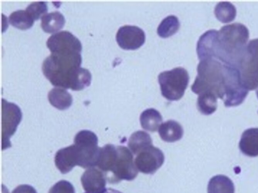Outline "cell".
I'll return each instance as SVG.
<instances>
[{
	"label": "cell",
	"instance_id": "obj_1",
	"mask_svg": "<svg viewBox=\"0 0 258 193\" xmlns=\"http://www.w3.org/2000/svg\"><path fill=\"white\" fill-rule=\"evenodd\" d=\"M249 30L241 23L226 25L218 31L213 58L238 68L245 53Z\"/></svg>",
	"mask_w": 258,
	"mask_h": 193
},
{
	"label": "cell",
	"instance_id": "obj_2",
	"mask_svg": "<svg viewBox=\"0 0 258 193\" xmlns=\"http://www.w3.org/2000/svg\"><path fill=\"white\" fill-rule=\"evenodd\" d=\"M82 61L79 52L51 53L44 60L42 71L53 86L70 89L71 79Z\"/></svg>",
	"mask_w": 258,
	"mask_h": 193
},
{
	"label": "cell",
	"instance_id": "obj_3",
	"mask_svg": "<svg viewBox=\"0 0 258 193\" xmlns=\"http://www.w3.org/2000/svg\"><path fill=\"white\" fill-rule=\"evenodd\" d=\"M227 64L213 58L200 60L198 75L191 86V90L199 95L204 92L214 94L223 100L226 82Z\"/></svg>",
	"mask_w": 258,
	"mask_h": 193
},
{
	"label": "cell",
	"instance_id": "obj_4",
	"mask_svg": "<svg viewBox=\"0 0 258 193\" xmlns=\"http://www.w3.org/2000/svg\"><path fill=\"white\" fill-rule=\"evenodd\" d=\"M158 79L162 96L169 101H177L183 96L189 77L185 69L177 67L161 73Z\"/></svg>",
	"mask_w": 258,
	"mask_h": 193
},
{
	"label": "cell",
	"instance_id": "obj_5",
	"mask_svg": "<svg viewBox=\"0 0 258 193\" xmlns=\"http://www.w3.org/2000/svg\"><path fill=\"white\" fill-rule=\"evenodd\" d=\"M78 153V165L89 168L96 166L100 147L98 146V138L92 132L82 130L74 138Z\"/></svg>",
	"mask_w": 258,
	"mask_h": 193
},
{
	"label": "cell",
	"instance_id": "obj_6",
	"mask_svg": "<svg viewBox=\"0 0 258 193\" xmlns=\"http://www.w3.org/2000/svg\"><path fill=\"white\" fill-rule=\"evenodd\" d=\"M117 155L113 168L106 176L110 183H116L122 180L131 181L138 174V170L131 150L123 146H116Z\"/></svg>",
	"mask_w": 258,
	"mask_h": 193
},
{
	"label": "cell",
	"instance_id": "obj_7",
	"mask_svg": "<svg viewBox=\"0 0 258 193\" xmlns=\"http://www.w3.org/2000/svg\"><path fill=\"white\" fill-rule=\"evenodd\" d=\"M2 150L11 147V137L15 134L21 121L22 113L16 104L2 99Z\"/></svg>",
	"mask_w": 258,
	"mask_h": 193
},
{
	"label": "cell",
	"instance_id": "obj_8",
	"mask_svg": "<svg viewBox=\"0 0 258 193\" xmlns=\"http://www.w3.org/2000/svg\"><path fill=\"white\" fill-rule=\"evenodd\" d=\"M134 161L139 171L152 174L163 165L164 155L160 149L151 145L140 152Z\"/></svg>",
	"mask_w": 258,
	"mask_h": 193
},
{
	"label": "cell",
	"instance_id": "obj_9",
	"mask_svg": "<svg viewBox=\"0 0 258 193\" xmlns=\"http://www.w3.org/2000/svg\"><path fill=\"white\" fill-rule=\"evenodd\" d=\"M51 53L79 52L82 49L81 42L68 31H61L52 34L46 41Z\"/></svg>",
	"mask_w": 258,
	"mask_h": 193
},
{
	"label": "cell",
	"instance_id": "obj_10",
	"mask_svg": "<svg viewBox=\"0 0 258 193\" xmlns=\"http://www.w3.org/2000/svg\"><path fill=\"white\" fill-rule=\"evenodd\" d=\"M145 39L144 31L136 26H121L116 35L118 45L125 50H135L140 48L144 43Z\"/></svg>",
	"mask_w": 258,
	"mask_h": 193
},
{
	"label": "cell",
	"instance_id": "obj_11",
	"mask_svg": "<svg viewBox=\"0 0 258 193\" xmlns=\"http://www.w3.org/2000/svg\"><path fill=\"white\" fill-rule=\"evenodd\" d=\"M106 177L99 168H88L82 174L81 182L87 193H101L106 189Z\"/></svg>",
	"mask_w": 258,
	"mask_h": 193
},
{
	"label": "cell",
	"instance_id": "obj_12",
	"mask_svg": "<svg viewBox=\"0 0 258 193\" xmlns=\"http://www.w3.org/2000/svg\"><path fill=\"white\" fill-rule=\"evenodd\" d=\"M78 153L75 144L62 148L55 155L54 162L56 167L62 174L69 172L78 165Z\"/></svg>",
	"mask_w": 258,
	"mask_h": 193
},
{
	"label": "cell",
	"instance_id": "obj_13",
	"mask_svg": "<svg viewBox=\"0 0 258 193\" xmlns=\"http://www.w3.org/2000/svg\"><path fill=\"white\" fill-rule=\"evenodd\" d=\"M117 155L116 146L112 144L100 148L96 166L105 173L106 177L112 170Z\"/></svg>",
	"mask_w": 258,
	"mask_h": 193
},
{
	"label": "cell",
	"instance_id": "obj_14",
	"mask_svg": "<svg viewBox=\"0 0 258 193\" xmlns=\"http://www.w3.org/2000/svg\"><path fill=\"white\" fill-rule=\"evenodd\" d=\"M239 148L241 152L246 156H258V128H250L244 131L239 143Z\"/></svg>",
	"mask_w": 258,
	"mask_h": 193
},
{
	"label": "cell",
	"instance_id": "obj_15",
	"mask_svg": "<svg viewBox=\"0 0 258 193\" xmlns=\"http://www.w3.org/2000/svg\"><path fill=\"white\" fill-rule=\"evenodd\" d=\"M161 139L166 142L173 143L180 140L183 134L181 124L174 120H169L162 123L158 128Z\"/></svg>",
	"mask_w": 258,
	"mask_h": 193
},
{
	"label": "cell",
	"instance_id": "obj_16",
	"mask_svg": "<svg viewBox=\"0 0 258 193\" xmlns=\"http://www.w3.org/2000/svg\"><path fill=\"white\" fill-rule=\"evenodd\" d=\"M48 99L53 107L59 110L69 108L73 102L72 96L65 89L55 87L48 93Z\"/></svg>",
	"mask_w": 258,
	"mask_h": 193
},
{
	"label": "cell",
	"instance_id": "obj_17",
	"mask_svg": "<svg viewBox=\"0 0 258 193\" xmlns=\"http://www.w3.org/2000/svg\"><path fill=\"white\" fill-rule=\"evenodd\" d=\"M65 23L63 15L58 11L46 14L41 18V27L46 33H54L61 29Z\"/></svg>",
	"mask_w": 258,
	"mask_h": 193
},
{
	"label": "cell",
	"instance_id": "obj_18",
	"mask_svg": "<svg viewBox=\"0 0 258 193\" xmlns=\"http://www.w3.org/2000/svg\"><path fill=\"white\" fill-rule=\"evenodd\" d=\"M232 181L224 175H217L209 180L208 193H234Z\"/></svg>",
	"mask_w": 258,
	"mask_h": 193
},
{
	"label": "cell",
	"instance_id": "obj_19",
	"mask_svg": "<svg viewBox=\"0 0 258 193\" xmlns=\"http://www.w3.org/2000/svg\"><path fill=\"white\" fill-rule=\"evenodd\" d=\"M140 120L143 129L154 132L157 131L162 123V117L158 110L154 108H149L141 114Z\"/></svg>",
	"mask_w": 258,
	"mask_h": 193
},
{
	"label": "cell",
	"instance_id": "obj_20",
	"mask_svg": "<svg viewBox=\"0 0 258 193\" xmlns=\"http://www.w3.org/2000/svg\"><path fill=\"white\" fill-rule=\"evenodd\" d=\"M151 145H153L152 140L150 135L143 131L134 133L128 142V148L135 155H137L142 150Z\"/></svg>",
	"mask_w": 258,
	"mask_h": 193
},
{
	"label": "cell",
	"instance_id": "obj_21",
	"mask_svg": "<svg viewBox=\"0 0 258 193\" xmlns=\"http://www.w3.org/2000/svg\"><path fill=\"white\" fill-rule=\"evenodd\" d=\"M217 97L213 93L204 92L199 95L197 107L203 114L208 115L214 113L217 108Z\"/></svg>",
	"mask_w": 258,
	"mask_h": 193
},
{
	"label": "cell",
	"instance_id": "obj_22",
	"mask_svg": "<svg viewBox=\"0 0 258 193\" xmlns=\"http://www.w3.org/2000/svg\"><path fill=\"white\" fill-rule=\"evenodd\" d=\"M214 14L217 19L224 23L232 21L236 17L235 7L229 2H221L216 5Z\"/></svg>",
	"mask_w": 258,
	"mask_h": 193
},
{
	"label": "cell",
	"instance_id": "obj_23",
	"mask_svg": "<svg viewBox=\"0 0 258 193\" xmlns=\"http://www.w3.org/2000/svg\"><path fill=\"white\" fill-rule=\"evenodd\" d=\"M92 75L90 71L83 68L79 67L73 76L70 84V89L80 91L90 86Z\"/></svg>",
	"mask_w": 258,
	"mask_h": 193
},
{
	"label": "cell",
	"instance_id": "obj_24",
	"mask_svg": "<svg viewBox=\"0 0 258 193\" xmlns=\"http://www.w3.org/2000/svg\"><path fill=\"white\" fill-rule=\"evenodd\" d=\"M10 23L14 27L21 30H27L33 25L34 21L26 10H17L9 16Z\"/></svg>",
	"mask_w": 258,
	"mask_h": 193
},
{
	"label": "cell",
	"instance_id": "obj_25",
	"mask_svg": "<svg viewBox=\"0 0 258 193\" xmlns=\"http://www.w3.org/2000/svg\"><path fill=\"white\" fill-rule=\"evenodd\" d=\"M178 19L174 15L165 18L159 25L157 33L162 38H167L174 34L179 29Z\"/></svg>",
	"mask_w": 258,
	"mask_h": 193
},
{
	"label": "cell",
	"instance_id": "obj_26",
	"mask_svg": "<svg viewBox=\"0 0 258 193\" xmlns=\"http://www.w3.org/2000/svg\"><path fill=\"white\" fill-rule=\"evenodd\" d=\"M25 10L34 21L37 20L47 13L46 2L43 1L33 2L28 5Z\"/></svg>",
	"mask_w": 258,
	"mask_h": 193
},
{
	"label": "cell",
	"instance_id": "obj_27",
	"mask_svg": "<svg viewBox=\"0 0 258 193\" xmlns=\"http://www.w3.org/2000/svg\"><path fill=\"white\" fill-rule=\"evenodd\" d=\"M48 193H75L74 186L67 180H61L55 183Z\"/></svg>",
	"mask_w": 258,
	"mask_h": 193
},
{
	"label": "cell",
	"instance_id": "obj_28",
	"mask_svg": "<svg viewBox=\"0 0 258 193\" xmlns=\"http://www.w3.org/2000/svg\"><path fill=\"white\" fill-rule=\"evenodd\" d=\"M12 193H37L35 189L28 184H21L16 187Z\"/></svg>",
	"mask_w": 258,
	"mask_h": 193
},
{
	"label": "cell",
	"instance_id": "obj_29",
	"mask_svg": "<svg viewBox=\"0 0 258 193\" xmlns=\"http://www.w3.org/2000/svg\"><path fill=\"white\" fill-rule=\"evenodd\" d=\"M246 48L249 53L258 56V38L249 41Z\"/></svg>",
	"mask_w": 258,
	"mask_h": 193
},
{
	"label": "cell",
	"instance_id": "obj_30",
	"mask_svg": "<svg viewBox=\"0 0 258 193\" xmlns=\"http://www.w3.org/2000/svg\"><path fill=\"white\" fill-rule=\"evenodd\" d=\"M87 193V192H85ZM101 193H123L118 190L112 188H107Z\"/></svg>",
	"mask_w": 258,
	"mask_h": 193
},
{
	"label": "cell",
	"instance_id": "obj_31",
	"mask_svg": "<svg viewBox=\"0 0 258 193\" xmlns=\"http://www.w3.org/2000/svg\"><path fill=\"white\" fill-rule=\"evenodd\" d=\"M256 95H257V97L258 98V87H257V88L256 89Z\"/></svg>",
	"mask_w": 258,
	"mask_h": 193
}]
</instances>
